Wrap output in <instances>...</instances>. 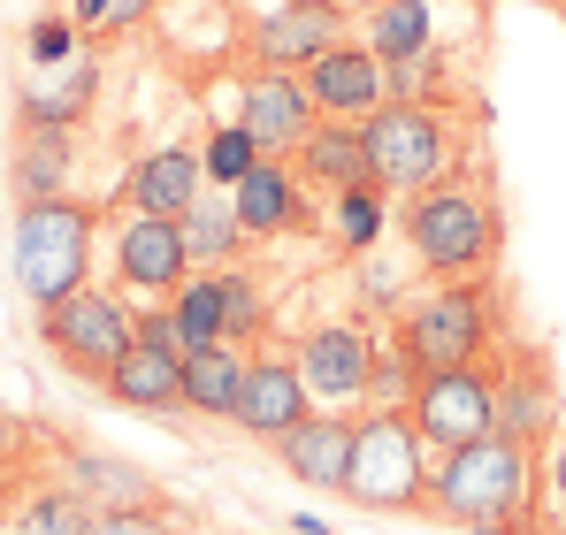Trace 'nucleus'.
<instances>
[{
  "mask_svg": "<svg viewBox=\"0 0 566 535\" xmlns=\"http://www.w3.org/2000/svg\"><path fill=\"white\" fill-rule=\"evenodd\" d=\"M421 513L468 535H536V521H544V459L505 444V437L437 451Z\"/></svg>",
  "mask_w": 566,
  "mask_h": 535,
  "instance_id": "nucleus-1",
  "label": "nucleus"
},
{
  "mask_svg": "<svg viewBox=\"0 0 566 535\" xmlns=\"http://www.w3.org/2000/svg\"><path fill=\"white\" fill-rule=\"evenodd\" d=\"M398 238H406V253H413V268L429 283L497 275V261H505V207H497L490 183L452 177L437 191L398 199Z\"/></svg>",
  "mask_w": 566,
  "mask_h": 535,
  "instance_id": "nucleus-2",
  "label": "nucleus"
},
{
  "mask_svg": "<svg viewBox=\"0 0 566 535\" xmlns=\"http://www.w3.org/2000/svg\"><path fill=\"white\" fill-rule=\"evenodd\" d=\"M497 345H505V298H497V275L429 283V291H413V298L398 306V353L413 359L421 375L497 359Z\"/></svg>",
  "mask_w": 566,
  "mask_h": 535,
  "instance_id": "nucleus-3",
  "label": "nucleus"
},
{
  "mask_svg": "<svg viewBox=\"0 0 566 535\" xmlns=\"http://www.w3.org/2000/svg\"><path fill=\"white\" fill-rule=\"evenodd\" d=\"M368 138V177L390 199H413V191H437V183L460 177L468 161V130L452 107H429V99H382L376 115L360 123Z\"/></svg>",
  "mask_w": 566,
  "mask_h": 535,
  "instance_id": "nucleus-4",
  "label": "nucleus"
},
{
  "mask_svg": "<svg viewBox=\"0 0 566 535\" xmlns=\"http://www.w3.org/2000/svg\"><path fill=\"white\" fill-rule=\"evenodd\" d=\"M93 245H99V207L93 199H31L15 207V238H8V261H15V291L46 314L54 298H70L77 283H93Z\"/></svg>",
  "mask_w": 566,
  "mask_h": 535,
  "instance_id": "nucleus-5",
  "label": "nucleus"
},
{
  "mask_svg": "<svg viewBox=\"0 0 566 535\" xmlns=\"http://www.w3.org/2000/svg\"><path fill=\"white\" fill-rule=\"evenodd\" d=\"M429 466L437 451L421 444L406 406H368L360 437H353V474H345V505L360 513H421L429 505Z\"/></svg>",
  "mask_w": 566,
  "mask_h": 535,
  "instance_id": "nucleus-6",
  "label": "nucleus"
},
{
  "mask_svg": "<svg viewBox=\"0 0 566 535\" xmlns=\"http://www.w3.org/2000/svg\"><path fill=\"white\" fill-rule=\"evenodd\" d=\"M39 345L62 359L77 382H107L115 375V359L138 345V306L123 298V291H107V283H77L70 298H54L46 314H39Z\"/></svg>",
  "mask_w": 566,
  "mask_h": 535,
  "instance_id": "nucleus-7",
  "label": "nucleus"
},
{
  "mask_svg": "<svg viewBox=\"0 0 566 535\" xmlns=\"http://www.w3.org/2000/svg\"><path fill=\"white\" fill-rule=\"evenodd\" d=\"M413 429L429 451H460L497 437V359H474V367H444V375H421L413 398H406Z\"/></svg>",
  "mask_w": 566,
  "mask_h": 535,
  "instance_id": "nucleus-8",
  "label": "nucleus"
},
{
  "mask_svg": "<svg viewBox=\"0 0 566 535\" xmlns=\"http://www.w3.org/2000/svg\"><path fill=\"white\" fill-rule=\"evenodd\" d=\"M376 329L368 322H314L298 337V375L314 390L322 413H368V390H376Z\"/></svg>",
  "mask_w": 566,
  "mask_h": 535,
  "instance_id": "nucleus-9",
  "label": "nucleus"
},
{
  "mask_svg": "<svg viewBox=\"0 0 566 535\" xmlns=\"http://www.w3.org/2000/svg\"><path fill=\"white\" fill-rule=\"evenodd\" d=\"M191 275V245H185V222L169 214H123L115 222V291L138 306H169L177 283Z\"/></svg>",
  "mask_w": 566,
  "mask_h": 535,
  "instance_id": "nucleus-10",
  "label": "nucleus"
},
{
  "mask_svg": "<svg viewBox=\"0 0 566 535\" xmlns=\"http://www.w3.org/2000/svg\"><path fill=\"white\" fill-rule=\"evenodd\" d=\"M497 437L521 451H552L559 437V382L536 345H497Z\"/></svg>",
  "mask_w": 566,
  "mask_h": 535,
  "instance_id": "nucleus-11",
  "label": "nucleus"
},
{
  "mask_svg": "<svg viewBox=\"0 0 566 535\" xmlns=\"http://www.w3.org/2000/svg\"><path fill=\"white\" fill-rule=\"evenodd\" d=\"M337 39H353V15H345L337 0H283V8H269V15L245 23L253 70H306V62H322Z\"/></svg>",
  "mask_w": 566,
  "mask_h": 535,
  "instance_id": "nucleus-12",
  "label": "nucleus"
},
{
  "mask_svg": "<svg viewBox=\"0 0 566 535\" xmlns=\"http://www.w3.org/2000/svg\"><path fill=\"white\" fill-rule=\"evenodd\" d=\"M238 123L261 138L269 161H291L298 138L322 123V107H314V92H306L298 70H253V77L238 85Z\"/></svg>",
  "mask_w": 566,
  "mask_h": 535,
  "instance_id": "nucleus-13",
  "label": "nucleus"
},
{
  "mask_svg": "<svg viewBox=\"0 0 566 535\" xmlns=\"http://www.w3.org/2000/svg\"><path fill=\"white\" fill-rule=\"evenodd\" d=\"M62 490L85 505V513H169L161 482L115 451H93V444H62Z\"/></svg>",
  "mask_w": 566,
  "mask_h": 535,
  "instance_id": "nucleus-14",
  "label": "nucleus"
},
{
  "mask_svg": "<svg viewBox=\"0 0 566 535\" xmlns=\"http://www.w3.org/2000/svg\"><path fill=\"white\" fill-rule=\"evenodd\" d=\"M298 77H306L314 107H322L329 123H368L382 99H390V70H382L360 39H337V46H329L322 62H306Z\"/></svg>",
  "mask_w": 566,
  "mask_h": 535,
  "instance_id": "nucleus-15",
  "label": "nucleus"
},
{
  "mask_svg": "<svg viewBox=\"0 0 566 535\" xmlns=\"http://www.w3.org/2000/svg\"><path fill=\"white\" fill-rule=\"evenodd\" d=\"M306 413H322V406H314V390H306L298 359L261 353V345H253V367H245V398H238V429H245V437H261V444H276V437H291Z\"/></svg>",
  "mask_w": 566,
  "mask_h": 535,
  "instance_id": "nucleus-16",
  "label": "nucleus"
},
{
  "mask_svg": "<svg viewBox=\"0 0 566 535\" xmlns=\"http://www.w3.org/2000/svg\"><path fill=\"white\" fill-rule=\"evenodd\" d=\"M353 437H360V413H306L291 437H276V466L298 482V490H329V497H345Z\"/></svg>",
  "mask_w": 566,
  "mask_h": 535,
  "instance_id": "nucleus-17",
  "label": "nucleus"
},
{
  "mask_svg": "<svg viewBox=\"0 0 566 535\" xmlns=\"http://www.w3.org/2000/svg\"><path fill=\"white\" fill-rule=\"evenodd\" d=\"M199 191H207L199 146H191V138H169V146H154V154L130 161L123 207H130V214H169V222H185V207L199 199Z\"/></svg>",
  "mask_w": 566,
  "mask_h": 535,
  "instance_id": "nucleus-18",
  "label": "nucleus"
},
{
  "mask_svg": "<svg viewBox=\"0 0 566 535\" xmlns=\"http://www.w3.org/2000/svg\"><path fill=\"white\" fill-rule=\"evenodd\" d=\"M99 99V62L77 54L70 70H31L15 85V130H77Z\"/></svg>",
  "mask_w": 566,
  "mask_h": 535,
  "instance_id": "nucleus-19",
  "label": "nucleus"
},
{
  "mask_svg": "<svg viewBox=\"0 0 566 535\" xmlns=\"http://www.w3.org/2000/svg\"><path fill=\"white\" fill-rule=\"evenodd\" d=\"M230 207H238V222H245V238H253V245L291 238V230H306V222H314V199H306V183H298L291 161H261L253 177L230 191Z\"/></svg>",
  "mask_w": 566,
  "mask_h": 535,
  "instance_id": "nucleus-20",
  "label": "nucleus"
},
{
  "mask_svg": "<svg viewBox=\"0 0 566 535\" xmlns=\"http://www.w3.org/2000/svg\"><path fill=\"white\" fill-rule=\"evenodd\" d=\"M99 398H115L130 413H154V421H177L185 413V359L154 353V345H130L115 359V375L99 382Z\"/></svg>",
  "mask_w": 566,
  "mask_h": 535,
  "instance_id": "nucleus-21",
  "label": "nucleus"
},
{
  "mask_svg": "<svg viewBox=\"0 0 566 535\" xmlns=\"http://www.w3.org/2000/svg\"><path fill=\"white\" fill-rule=\"evenodd\" d=\"M8 191H15V207H31V199H70V191H77V130H15Z\"/></svg>",
  "mask_w": 566,
  "mask_h": 535,
  "instance_id": "nucleus-22",
  "label": "nucleus"
},
{
  "mask_svg": "<svg viewBox=\"0 0 566 535\" xmlns=\"http://www.w3.org/2000/svg\"><path fill=\"white\" fill-rule=\"evenodd\" d=\"M291 169H298V183L306 191H353V183H376L368 177V138H360V123H314L306 138H298V154H291Z\"/></svg>",
  "mask_w": 566,
  "mask_h": 535,
  "instance_id": "nucleus-23",
  "label": "nucleus"
},
{
  "mask_svg": "<svg viewBox=\"0 0 566 535\" xmlns=\"http://www.w3.org/2000/svg\"><path fill=\"white\" fill-rule=\"evenodd\" d=\"M245 367H253V345H207V353H185V413H199V421H238Z\"/></svg>",
  "mask_w": 566,
  "mask_h": 535,
  "instance_id": "nucleus-24",
  "label": "nucleus"
},
{
  "mask_svg": "<svg viewBox=\"0 0 566 535\" xmlns=\"http://www.w3.org/2000/svg\"><path fill=\"white\" fill-rule=\"evenodd\" d=\"M360 46L382 70L429 54L437 46V0H376V8H360Z\"/></svg>",
  "mask_w": 566,
  "mask_h": 535,
  "instance_id": "nucleus-25",
  "label": "nucleus"
},
{
  "mask_svg": "<svg viewBox=\"0 0 566 535\" xmlns=\"http://www.w3.org/2000/svg\"><path fill=\"white\" fill-rule=\"evenodd\" d=\"M185 245H191V268H207V275L253 261V238H245L230 191H199V199L185 207Z\"/></svg>",
  "mask_w": 566,
  "mask_h": 535,
  "instance_id": "nucleus-26",
  "label": "nucleus"
},
{
  "mask_svg": "<svg viewBox=\"0 0 566 535\" xmlns=\"http://www.w3.org/2000/svg\"><path fill=\"white\" fill-rule=\"evenodd\" d=\"M169 322H177V353L230 345V329H222V275L191 268L185 283H177V298H169Z\"/></svg>",
  "mask_w": 566,
  "mask_h": 535,
  "instance_id": "nucleus-27",
  "label": "nucleus"
},
{
  "mask_svg": "<svg viewBox=\"0 0 566 535\" xmlns=\"http://www.w3.org/2000/svg\"><path fill=\"white\" fill-rule=\"evenodd\" d=\"M390 222H398V207H390V191H382V183L329 191V245H337V253H368Z\"/></svg>",
  "mask_w": 566,
  "mask_h": 535,
  "instance_id": "nucleus-28",
  "label": "nucleus"
},
{
  "mask_svg": "<svg viewBox=\"0 0 566 535\" xmlns=\"http://www.w3.org/2000/svg\"><path fill=\"white\" fill-rule=\"evenodd\" d=\"M0 535H93V513L62 482H39L31 497H15V513H0Z\"/></svg>",
  "mask_w": 566,
  "mask_h": 535,
  "instance_id": "nucleus-29",
  "label": "nucleus"
},
{
  "mask_svg": "<svg viewBox=\"0 0 566 535\" xmlns=\"http://www.w3.org/2000/svg\"><path fill=\"white\" fill-rule=\"evenodd\" d=\"M269 154H261V138L230 115V123H214L207 138H199V169H207V191H238V183L253 177Z\"/></svg>",
  "mask_w": 566,
  "mask_h": 535,
  "instance_id": "nucleus-30",
  "label": "nucleus"
},
{
  "mask_svg": "<svg viewBox=\"0 0 566 535\" xmlns=\"http://www.w3.org/2000/svg\"><path fill=\"white\" fill-rule=\"evenodd\" d=\"M222 329H230V345H261L269 337V291H261L253 261L222 268Z\"/></svg>",
  "mask_w": 566,
  "mask_h": 535,
  "instance_id": "nucleus-31",
  "label": "nucleus"
},
{
  "mask_svg": "<svg viewBox=\"0 0 566 535\" xmlns=\"http://www.w3.org/2000/svg\"><path fill=\"white\" fill-rule=\"evenodd\" d=\"M23 54H31V70H70L85 54V23L77 15H39L23 31Z\"/></svg>",
  "mask_w": 566,
  "mask_h": 535,
  "instance_id": "nucleus-32",
  "label": "nucleus"
},
{
  "mask_svg": "<svg viewBox=\"0 0 566 535\" xmlns=\"http://www.w3.org/2000/svg\"><path fill=\"white\" fill-rule=\"evenodd\" d=\"M444 92H452V54H444V46H429V54H413V62L390 70V99H429V107H444Z\"/></svg>",
  "mask_w": 566,
  "mask_h": 535,
  "instance_id": "nucleus-33",
  "label": "nucleus"
},
{
  "mask_svg": "<svg viewBox=\"0 0 566 535\" xmlns=\"http://www.w3.org/2000/svg\"><path fill=\"white\" fill-rule=\"evenodd\" d=\"M413 382H421V367L398 353V337L376 345V390H368V406H406V398H413Z\"/></svg>",
  "mask_w": 566,
  "mask_h": 535,
  "instance_id": "nucleus-34",
  "label": "nucleus"
},
{
  "mask_svg": "<svg viewBox=\"0 0 566 535\" xmlns=\"http://www.w3.org/2000/svg\"><path fill=\"white\" fill-rule=\"evenodd\" d=\"M93 535H169V513H93Z\"/></svg>",
  "mask_w": 566,
  "mask_h": 535,
  "instance_id": "nucleus-35",
  "label": "nucleus"
},
{
  "mask_svg": "<svg viewBox=\"0 0 566 535\" xmlns=\"http://www.w3.org/2000/svg\"><path fill=\"white\" fill-rule=\"evenodd\" d=\"M15 466H23V429H15V421L0 413V490L15 482Z\"/></svg>",
  "mask_w": 566,
  "mask_h": 535,
  "instance_id": "nucleus-36",
  "label": "nucleus"
},
{
  "mask_svg": "<svg viewBox=\"0 0 566 535\" xmlns=\"http://www.w3.org/2000/svg\"><path fill=\"white\" fill-rule=\"evenodd\" d=\"M154 8H161V0H107V31H138Z\"/></svg>",
  "mask_w": 566,
  "mask_h": 535,
  "instance_id": "nucleus-37",
  "label": "nucleus"
},
{
  "mask_svg": "<svg viewBox=\"0 0 566 535\" xmlns=\"http://www.w3.org/2000/svg\"><path fill=\"white\" fill-rule=\"evenodd\" d=\"M544 490H552V505H566V437H552L544 451Z\"/></svg>",
  "mask_w": 566,
  "mask_h": 535,
  "instance_id": "nucleus-38",
  "label": "nucleus"
},
{
  "mask_svg": "<svg viewBox=\"0 0 566 535\" xmlns=\"http://www.w3.org/2000/svg\"><path fill=\"white\" fill-rule=\"evenodd\" d=\"M70 15H77L85 31H107V0H70Z\"/></svg>",
  "mask_w": 566,
  "mask_h": 535,
  "instance_id": "nucleus-39",
  "label": "nucleus"
},
{
  "mask_svg": "<svg viewBox=\"0 0 566 535\" xmlns=\"http://www.w3.org/2000/svg\"><path fill=\"white\" fill-rule=\"evenodd\" d=\"M291 535H329V521H314V513H291Z\"/></svg>",
  "mask_w": 566,
  "mask_h": 535,
  "instance_id": "nucleus-40",
  "label": "nucleus"
},
{
  "mask_svg": "<svg viewBox=\"0 0 566 535\" xmlns=\"http://www.w3.org/2000/svg\"><path fill=\"white\" fill-rule=\"evenodd\" d=\"M536 535H566V505H552V513L536 521Z\"/></svg>",
  "mask_w": 566,
  "mask_h": 535,
  "instance_id": "nucleus-41",
  "label": "nucleus"
},
{
  "mask_svg": "<svg viewBox=\"0 0 566 535\" xmlns=\"http://www.w3.org/2000/svg\"><path fill=\"white\" fill-rule=\"evenodd\" d=\"M337 8H345V15H353V8H376V0H337Z\"/></svg>",
  "mask_w": 566,
  "mask_h": 535,
  "instance_id": "nucleus-42",
  "label": "nucleus"
},
{
  "mask_svg": "<svg viewBox=\"0 0 566 535\" xmlns=\"http://www.w3.org/2000/svg\"><path fill=\"white\" fill-rule=\"evenodd\" d=\"M169 535H177V528H169Z\"/></svg>",
  "mask_w": 566,
  "mask_h": 535,
  "instance_id": "nucleus-43",
  "label": "nucleus"
}]
</instances>
